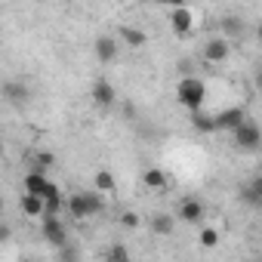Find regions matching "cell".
Here are the masks:
<instances>
[{
	"instance_id": "6da1fadb",
	"label": "cell",
	"mask_w": 262,
	"mask_h": 262,
	"mask_svg": "<svg viewBox=\"0 0 262 262\" xmlns=\"http://www.w3.org/2000/svg\"><path fill=\"white\" fill-rule=\"evenodd\" d=\"M176 99H179V105H182V108H188V111L204 108L207 83H204L198 74H185V77H179V83H176Z\"/></svg>"
},
{
	"instance_id": "7a4b0ae2",
	"label": "cell",
	"mask_w": 262,
	"mask_h": 262,
	"mask_svg": "<svg viewBox=\"0 0 262 262\" xmlns=\"http://www.w3.org/2000/svg\"><path fill=\"white\" fill-rule=\"evenodd\" d=\"M231 145H234L237 151H244V155H253V151H259V145H262V133H259L256 120L244 117V120H241V123L231 129Z\"/></svg>"
},
{
	"instance_id": "3957f363",
	"label": "cell",
	"mask_w": 262,
	"mask_h": 262,
	"mask_svg": "<svg viewBox=\"0 0 262 262\" xmlns=\"http://www.w3.org/2000/svg\"><path fill=\"white\" fill-rule=\"evenodd\" d=\"M40 237L53 247H65V241H68L65 222L59 216H40Z\"/></svg>"
},
{
	"instance_id": "277c9868",
	"label": "cell",
	"mask_w": 262,
	"mask_h": 262,
	"mask_svg": "<svg viewBox=\"0 0 262 262\" xmlns=\"http://www.w3.org/2000/svg\"><path fill=\"white\" fill-rule=\"evenodd\" d=\"M204 216H207V207H204L198 198H182L179 207H176V219H179V222L198 225V222H204Z\"/></svg>"
},
{
	"instance_id": "5b68a950",
	"label": "cell",
	"mask_w": 262,
	"mask_h": 262,
	"mask_svg": "<svg viewBox=\"0 0 262 262\" xmlns=\"http://www.w3.org/2000/svg\"><path fill=\"white\" fill-rule=\"evenodd\" d=\"M25 191L28 194H37V198H50V194H56L59 191V185L56 182H50L47 179V173H37V170H31L28 176H25Z\"/></svg>"
},
{
	"instance_id": "8992f818",
	"label": "cell",
	"mask_w": 262,
	"mask_h": 262,
	"mask_svg": "<svg viewBox=\"0 0 262 262\" xmlns=\"http://www.w3.org/2000/svg\"><path fill=\"white\" fill-rule=\"evenodd\" d=\"M0 93H4V99H7L10 105H16V108H25V105L31 102V90H28V83H22V80H7L4 86H0Z\"/></svg>"
},
{
	"instance_id": "52a82bcc",
	"label": "cell",
	"mask_w": 262,
	"mask_h": 262,
	"mask_svg": "<svg viewBox=\"0 0 262 262\" xmlns=\"http://www.w3.org/2000/svg\"><path fill=\"white\" fill-rule=\"evenodd\" d=\"M93 50H96V59L108 65V62H114V59H117L120 43H117V37H114V34H99V37L93 40Z\"/></svg>"
},
{
	"instance_id": "ba28073f",
	"label": "cell",
	"mask_w": 262,
	"mask_h": 262,
	"mask_svg": "<svg viewBox=\"0 0 262 262\" xmlns=\"http://www.w3.org/2000/svg\"><path fill=\"white\" fill-rule=\"evenodd\" d=\"M90 99L99 105V108H114L117 105V93H114V83H108V80H96L93 86H90Z\"/></svg>"
},
{
	"instance_id": "9c48e42d",
	"label": "cell",
	"mask_w": 262,
	"mask_h": 262,
	"mask_svg": "<svg viewBox=\"0 0 262 262\" xmlns=\"http://www.w3.org/2000/svg\"><path fill=\"white\" fill-rule=\"evenodd\" d=\"M170 25H173L176 37H188L191 28H194V16H191V10H188V7H173V13H170Z\"/></svg>"
},
{
	"instance_id": "30bf717a",
	"label": "cell",
	"mask_w": 262,
	"mask_h": 262,
	"mask_svg": "<svg viewBox=\"0 0 262 262\" xmlns=\"http://www.w3.org/2000/svg\"><path fill=\"white\" fill-rule=\"evenodd\" d=\"M228 53H231V47H228L225 37H213V40L204 43V59H207L210 65H222V62L228 59Z\"/></svg>"
},
{
	"instance_id": "8fae6325",
	"label": "cell",
	"mask_w": 262,
	"mask_h": 262,
	"mask_svg": "<svg viewBox=\"0 0 262 262\" xmlns=\"http://www.w3.org/2000/svg\"><path fill=\"white\" fill-rule=\"evenodd\" d=\"M114 37H117V43H126L129 50H139V47H145V40H148V34H145L142 28H136V25H120Z\"/></svg>"
},
{
	"instance_id": "7c38bea8",
	"label": "cell",
	"mask_w": 262,
	"mask_h": 262,
	"mask_svg": "<svg viewBox=\"0 0 262 262\" xmlns=\"http://www.w3.org/2000/svg\"><path fill=\"white\" fill-rule=\"evenodd\" d=\"M219 28H222V37L225 40H244L247 37V22L241 16H222Z\"/></svg>"
},
{
	"instance_id": "4fadbf2b",
	"label": "cell",
	"mask_w": 262,
	"mask_h": 262,
	"mask_svg": "<svg viewBox=\"0 0 262 262\" xmlns=\"http://www.w3.org/2000/svg\"><path fill=\"white\" fill-rule=\"evenodd\" d=\"M65 213H68L71 219H90L93 213H90L86 194H83V191H74V194H68V198H65Z\"/></svg>"
},
{
	"instance_id": "5bb4252c",
	"label": "cell",
	"mask_w": 262,
	"mask_h": 262,
	"mask_svg": "<svg viewBox=\"0 0 262 262\" xmlns=\"http://www.w3.org/2000/svg\"><path fill=\"white\" fill-rule=\"evenodd\" d=\"M213 117H216V133H222V129H225V133H231V129L247 117V111L244 108H225V111H219Z\"/></svg>"
},
{
	"instance_id": "9a60e30c",
	"label": "cell",
	"mask_w": 262,
	"mask_h": 262,
	"mask_svg": "<svg viewBox=\"0 0 262 262\" xmlns=\"http://www.w3.org/2000/svg\"><path fill=\"white\" fill-rule=\"evenodd\" d=\"M142 185L151 188V191H164V188L170 185V176H167L161 167H145V170H142Z\"/></svg>"
},
{
	"instance_id": "2e32d148",
	"label": "cell",
	"mask_w": 262,
	"mask_h": 262,
	"mask_svg": "<svg viewBox=\"0 0 262 262\" xmlns=\"http://www.w3.org/2000/svg\"><path fill=\"white\" fill-rule=\"evenodd\" d=\"M241 201L250 207H262V179L253 176L247 185H241Z\"/></svg>"
},
{
	"instance_id": "e0dca14e",
	"label": "cell",
	"mask_w": 262,
	"mask_h": 262,
	"mask_svg": "<svg viewBox=\"0 0 262 262\" xmlns=\"http://www.w3.org/2000/svg\"><path fill=\"white\" fill-rule=\"evenodd\" d=\"M151 231H155L158 237H170V234L176 231V216H173V213H155V216H151Z\"/></svg>"
},
{
	"instance_id": "ac0fdd59",
	"label": "cell",
	"mask_w": 262,
	"mask_h": 262,
	"mask_svg": "<svg viewBox=\"0 0 262 262\" xmlns=\"http://www.w3.org/2000/svg\"><path fill=\"white\" fill-rule=\"evenodd\" d=\"M188 114H191V126L198 129V133H216V117L213 114H207L204 108H194Z\"/></svg>"
},
{
	"instance_id": "d6986e66",
	"label": "cell",
	"mask_w": 262,
	"mask_h": 262,
	"mask_svg": "<svg viewBox=\"0 0 262 262\" xmlns=\"http://www.w3.org/2000/svg\"><path fill=\"white\" fill-rule=\"evenodd\" d=\"M19 210L28 216V219H40V213H43V198H37V194H22V201H19Z\"/></svg>"
},
{
	"instance_id": "ffe728a7",
	"label": "cell",
	"mask_w": 262,
	"mask_h": 262,
	"mask_svg": "<svg viewBox=\"0 0 262 262\" xmlns=\"http://www.w3.org/2000/svg\"><path fill=\"white\" fill-rule=\"evenodd\" d=\"M93 188H96V191H102V194H111V191L117 188L114 173H111V170H99V173L93 176Z\"/></svg>"
},
{
	"instance_id": "44dd1931",
	"label": "cell",
	"mask_w": 262,
	"mask_h": 262,
	"mask_svg": "<svg viewBox=\"0 0 262 262\" xmlns=\"http://www.w3.org/2000/svg\"><path fill=\"white\" fill-rule=\"evenodd\" d=\"M59 213H65V194H62V191L43 198V213H40V216H59Z\"/></svg>"
},
{
	"instance_id": "7402d4cb",
	"label": "cell",
	"mask_w": 262,
	"mask_h": 262,
	"mask_svg": "<svg viewBox=\"0 0 262 262\" xmlns=\"http://www.w3.org/2000/svg\"><path fill=\"white\" fill-rule=\"evenodd\" d=\"M53 167H56V155L53 151H37L31 158V170H37V173H50Z\"/></svg>"
},
{
	"instance_id": "603a6c76",
	"label": "cell",
	"mask_w": 262,
	"mask_h": 262,
	"mask_svg": "<svg viewBox=\"0 0 262 262\" xmlns=\"http://www.w3.org/2000/svg\"><path fill=\"white\" fill-rule=\"evenodd\" d=\"M86 194V204H90V213L93 216H99L102 210H105V201H102V191H96V188H90V191H83Z\"/></svg>"
},
{
	"instance_id": "cb8c5ba5",
	"label": "cell",
	"mask_w": 262,
	"mask_h": 262,
	"mask_svg": "<svg viewBox=\"0 0 262 262\" xmlns=\"http://www.w3.org/2000/svg\"><path fill=\"white\" fill-rule=\"evenodd\" d=\"M120 225H123L126 231H136V228L142 225V219H139V213H120Z\"/></svg>"
},
{
	"instance_id": "d4e9b609",
	"label": "cell",
	"mask_w": 262,
	"mask_h": 262,
	"mask_svg": "<svg viewBox=\"0 0 262 262\" xmlns=\"http://www.w3.org/2000/svg\"><path fill=\"white\" fill-rule=\"evenodd\" d=\"M219 244V231L216 228H204L201 231V247H216Z\"/></svg>"
},
{
	"instance_id": "484cf974",
	"label": "cell",
	"mask_w": 262,
	"mask_h": 262,
	"mask_svg": "<svg viewBox=\"0 0 262 262\" xmlns=\"http://www.w3.org/2000/svg\"><path fill=\"white\" fill-rule=\"evenodd\" d=\"M108 259H129V250L123 244H111L108 247Z\"/></svg>"
},
{
	"instance_id": "4316f807",
	"label": "cell",
	"mask_w": 262,
	"mask_h": 262,
	"mask_svg": "<svg viewBox=\"0 0 262 262\" xmlns=\"http://www.w3.org/2000/svg\"><path fill=\"white\" fill-rule=\"evenodd\" d=\"M10 237H13V228H10V225H7L4 219H0V244H7Z\"/></svg>"
},
{
	"instance_id": "83f0119b",
	"label": "cell",
	"mask_w": 262,
	"mask_h": 262,
	"mask_svg": "<svg viewBox=\"0 0 262 262\" xmlns=\"http://www.w3.org/2000/svg\"><path fill=\"white\" fill-rule=\"evenodd\" d=\"M179 74L185 77V74H194V65H191V59H179Z\"/></svg>"
},
{
	"instance_id": "f1b7e54d",
	"label": "cell",
	"mask_w": 262,
	"mask_h": 262,
	"mask_svg": "<svg viewBox=\"0 0 262 262\" xmlns=\"http://www.w3.org/2000/svg\"><path fill=\"white\" fill-rule=\"evenodd\" d=\"M0 216H4V201H0Z\"/></svg>"
},
{
	"instance_id": "f546056e",
	"label": "cell",
	"mask_w": 262,
	"mask_h": 262,
	"mask_svg": "<svg viewBox=\"0 0 262 262\" xmlns=\"http://www.w3.org/2000/svg\"><path fill=\"white\" fill-rule=\"evenodd\" d=\"M0 158H4V142H0Z\"/></svg>"
},
{
	"instance_id": "4dcf8cb0",
	"label": "cell",
	"mask_w": 262,
	"mask_h": 262,
	"mask_svg": "<svg viewBox=\"0 0 262 262\" xmlns=\"http://www.w3.org/2000/svg\"><path fill=\"white\" fill-rule=\"evenodd\" d=\"M155 4H164V7H167V0H155Z\"/></svg>"
}]
</instances>
